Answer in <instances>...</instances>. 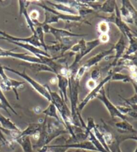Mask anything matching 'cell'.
I'll use <instances>...</instances> for the list:
<instances>
[{"label":"cell","mask_w":137,"mask_h":152,"mask_svg":"<svg viewBox=\"0 0 137 152\" xmlns=\"http://www.w3.org/2000/svg\"><path fill=\"white\" fill-rule=\"evenodd\" d=\"M46 86L51 96L50 103L54 104L57 111L59 112L62 118V122L64 125L65 129L68 131V133H70L71 136H74L75 135V126L73 125L70 109L68 107L67 103L56 92L52 91L48 86L46 85Z\"/></svg>","instance_id":"obj_1"},{"label":"cell","mask_w":137,"mask_h":152,"mask_svg":"<svg viewBox=\"0 0 137 152\" xmlns=\"http://www.w3.org/2000/svg\"><path fill=\"white\" fill-rule=\"evenodd\" d=\"M75 75H71L68 77V86L70 90V103H71V117H72L73 125L77 127L86 128V124L78 111V87L79 81L74 78Z\"/></svg>","instance_id":"obj_2"},{"label":"cell","mask_w":137,"mask_h":152,"mask_svg":"<svg viewBox=\"0 0 137 152\" xmlns=\"http://www.w3.org/2000/svg\"><path fill=\"white\" fill-rule=\"evenodd\" d=\"M113 50H114V48H113L112 46L111 48L108 50L102 51L101 52L97 54L94 56L92 57L91 58H90L89 60H87L86 63L78 70V71L76 72V74L74 77L75 79L80 82L82 77H83L84 73H85L87 70H88L89 69H90L92 66L96 65L100 61H101L104 58H106L107 56H109L110 54L112 53Z\"/></svg>","instance_id":"obj_3"},{"label":"cell","mask_w":137,"mask_h":152,"mask_svg":"<svg viewBox=\"0 0 137 152\" xmlns=\"http://www.w3.org/2000/svg\"><path fill=\"white\" fill-rule=\"evenodd\" d=\"M4 69L7 70H9V71L12 72H14L15 74L20 76V77H21L22 78H24V79L27 81L30 85H31V86H32L34 89H35L37 92H38L39 94H40L42 96H44V97L46 99H47L49 102H51V96L48 92V89L46 88V86L42 85L41 84H39L38 82H37V81H36L35 80H34L32 78L30 77V76L26 74L25 70H23L22 72H21L17 71V70H15L14 69H11V68H8L7 66H4Z\"/></svg>","instance_id":"obj_4"},{"label":"cell","mask_w":137,"mask_h":152,"mask_svg":"<svg viewBox=\"0 0 137 152\" xmlns=\"http://www.w3.org/2000/svg\"><path fill=\"white\" fill-rule=\"evenodd\" d=\"M96 98H98L100 101H101L104 106L106 107L108 111H109V114L112 119H114V118H120V119L122 121H127V116L121 113L118 111L117 106H115L114 104H113L111 102L109 101V99L107 98L106 96V93H105V91L104 88H102L98 95L96 96Z\"/></svg>","instance_id":"obj_5"},{"label":"cell","mask_w":137,"mask_h":152,"mask_svg":"<svg viewBox=\"0 0 137 152\" xmlns=\"http://www.w3.org/2000/svg\"><path fill=\"white\" fill-rule=\"evenodd\" d=\"M112 75V73H111V74H109L106 78H104V79L102 80L101 83H99L98 85H96V87L94 89H93L91 92L84 99V100L78 104V111L79 113H81V111H82V109L86 106V104H88L90 101L91 100H93V99L94 98H96V96L98 95L100 91H101V89L103 88V86L106 83H108L109 81L111 80Z\"/></svg>","instance_id":"obj_6"},{"label":"cell","mask_w":137,"mask_h":152,"mask_svg":"<svg viewBox=\"0 0 137 152\" xmlns=\"http://www.w3.org/2000/svg\"><path fill=\"white\" fill-rule=\"evenodd\" d=\"M42 28L43 29L44 33H50L53 34L55 38L57 40L61 42L63 39L70 38V37H79V36H83L84 34H76L69 32V31L63 30V29H58L50 26L49 24L42 25Z\"/></svg>","instance_id":"obj_7"},{"label":"cell","mask_w":137,"mask_h":152,"mask_svg":"<svg viewBox=\"0 0 137 152\" xmlns=\"http://www.w3.org/2000/svg\"><path fill=\"white\" fill-rule=\"evenodd\" d=\"M126 22L129 23H136V11L129 1H122V7L119 10Z\"/></svg>","instance_id":"obj_8"},{"label":"cell","mask_w":137,"mask_h":152,"mask_svg":"<svg viewBox=\"0 0 137 152\" xmlns=\"http://www.w3.org/2000/svg\"><path fill=\"white\" fill-rule=\"evenodd\" d=\"M136 140V135H115L106 145L110 152H122L120 149V143L127 140Z\"/></svg>","instance_id":"obj_9"},{"label":"cell","mask_w":137,"mask_h":152,"mask_svg":"<svg viewBox=\"0 0 137 152\" xmlns=\"http://www.w3.org/2000/svg\"><path fill=\"white\" fill-rule=\"evenodd\" d=\"M0 39H4V38L0 37ZM4 40H6L8 42H9L15 44V45L20 46V47H21V48L25 49V50H28L29 52H30L31 53L34 54V56L37 58H38L39 56H44L46 57L51 58V56H50V55L47 53V52H45L44 51L42 50L36 48V47L32 45H31V44H29L27 43H23V42H14V41H12L10 40H7V39H4Z\"/></svg>","instance_id":"obj_10"},{"label":"cell","mask_w":137,"mask_h":152,"mask_svg":"<svg viewBox=\"0 0 137 152\" xmlns=\"http://www.w3.org/2000/svg\"><path fill=\"white\" fill-rule=\"evenodd\" d=\"M62 148L68 149H82V150H88L97 151L95 147L93 145L90 141H84L83 142L76 143H70V144H64V145H58Z\"/></svg>","instance_id":"obj_11"},{"label":"cell","mask_w":137,"mask_h":152,"mask_svg":"<svg viewBox=\"0 0 137 152\" xmlns=\"http://www.w3.org/2000/svg\"><path fill=\"white\" fill-rule=\"evenodd\" d=\"M57 79L58 84V87L61 94V97L64 100L66 103H67L68 101V96H67V88L68 86V78L64 77V76L58 74Z\"/></svg>","instance_id":"obj_12"},{"label":"cell","mask_w":137,"mask_h":152,"mask_svg":"<svg viewBox=\"0 0 137 152\" xmlns=\"http://www.w3.org/2000/svg\"><path fill=\"white\" fill-rule=\"evenodd\" d=\"M114 50H116V55H115V59L114 62H112V65H116L117 63V62L119 60L121 56H123L124 52H125L126 50V42H125V39L124 36L122 35L120 36L119 40H118V42L113 46Z\"/></svg>","instance_id":"obj_13"},{"label":"cell","mask_w":137,"mask_h":152,"mask_svg":"<svg viewBox=\"0 0 137 152\" xmlns=\"http://www.w3.org/2000/svg\"><path fill=\"white\" fill-rule=\"evenodd\" d=\"M114 126L117 129V132L121 133H125L126 132L132 133L134 134H136V130L134 129L128 121H121L120 122H117L114 124Z\"/></svg>","instance_id":"obj_14"},{"label":"cell","mask_w":137,"mask_h":152,"mask_svg":"<svg viewBox=\"0 0 137 152\" xmlns=\"http://www.w3.org/2000/svg\"><path fill=\"white\" fill-rule=\"evenodd\" d=\"M42 126V124H34H34H30L25 130L22 131L20 132L17 137H23V136H28V137L33 136L40 132Z\"/></svg>","instance_id":"obj_15"},{"label":"cell","mask_w":137,"mask_h":152,"mask_svg":"<svg viewBox=\"0 0 137 152\" xmlns=\"http://www.w3.org/2000/svg\"><path fill=\"white\" fill-rule=\"evenodd\" d=\"M14 141L20 144V146L22 147L23 152H35L31 142L30 137L23 136V137H17L14 140Z\"/></svg>","instance_id":"obj_16"},{"label":"cell","mask_w":137,"mask_h":152,"mask_svg":"<svg viewBox=\"0 0 137 152\" xmlns=\"http://www.w3.org/2000/svg\"><path fill=\"white\" fill-rule=\"evenodd\" d=\"M20 65H23V66L28 67V69L32 70V71L35 72H39L42 71H47V72H54L50 68H49L46 65L43 64H39V63H30V62H22L20 63Z\"/></svg>","instance_id":"obj_17"},{"label":"cell","mask_w":137,"mask_h":152,"mask_svg":"<svg viewBox=\"0 0 137 152\" xmlns=\"http://www.w3.org/2000/svg\"><path fill=\"white\" fill-rule=\"evenodd\" d=\"M46 2H48V3L50 5H51L52 6L54 7V8L56 9V10H58V11L62 13H66L67 15H77V14H78L77 10L73 8V7H71L67 6V5H66L64 4H53L48 1H47Z\"/></svg>","instance_id":"obj_18"},{"label":"cell","mask_w":137,"mask_h":152,"mask_svg":"<svg viewBox=\"0 0 137 152\" xmlns=\"http://www.w3.org/2000/svg\"><path fill=\"white\" fill-rule=\"evenodd\" d=\"M0 125L4 129L11 132H21L20 128H18L11 120L4 117L1 113H0Z\"/></svg>","instance_id":"obj_19"},{"label":"cell","mask_w":137,"mask_h":152,"mask_svg":"<svg viewBox=\"0 0 137 152\" xmlns=\"http://www.w3.org/2000/svg\"><path fill=\"white\" fill-rule=\"evenodd\" d=\"M42 113L46 115V117L54 118V119L56 120L57 122H59V123H61V124H62V121L60 120V119L58 117V115L57 109L56 108V107L54 106V104L53 103H51L46 109H44V111H42Z\"/></svg>","instance_id":"obj_20"},{"label":"cell","mask_w":137,"mask_h":152,"mask_svg":"<svg viewBox=\"0 0 137 152\" xmlns=\"http://www.w3.org/2000/svg\"><path fill=\"white\" fill-rule=\"evenodd\" d=\"M117 5L115 1H106L104 3L100 4L99 10L105 13H113L115 11V6Z\"/></svg>","instance_id":"obj_21"},{"label":"cell","mask_w":137,"mask_h":152,"mask_svg":"<svg viewBox=\"0 0 137 152\" xmlns=\"http://www.w3.org/2000/svg\"><path fill=\"white\" fill-rule=\"evenodd\" d=\"M0 103H1L2 104V105L5 107V109H6L7 113H8L9 115V112L8 111V109L11 110V111L15 115H17V112L15 111L14 109L13 108V107L11 106V104H10V103H9V101L7 100L6 97L4 95V93H3V92H2L1 88H0Z\"/></svg>","instance_id":"obj_22"},{"label":"cell","mask_w":137,"mask_h":152,"mask_svg":"<svg viewBox=\"0 0 137 152\" xmlns=\"http://www.w3.org/2000/svg\"><path fill=\"white\" fill-rule=\"evenodd\" d=\"M36 34L38 36V38L39 39V42L41 43V44L42 45V46L44 47L45 50H47V45H46V44H45V42H44V31H43V29H42V26H38L36 29H35V32Z\"/></svg>","instance_id":"obj_23"},{"label":"cell","mask_w":137,"mask_h":152,"mask_svg":"<svg viewBox=\"0 0 137 152\" xmlns=\"http://www.w3.org/2000/svg\"><path fill=\"white\" fill-rule=\"evenodd\" d=\"M121 80L124 82H133V80L128 75H122L120 73H114L112 75L111 80Z\"/></svg>","instance_id":"obj_24"},{"label":"cell","mask_w":137,"mask_h":152,"mask_svg":"<svg viewBox=\"0 0 137 152\" xmlns=\"http://www.w3.org/2000/svg\"><path fill=\"white\" fill-rule=\"evenodd\" d=\"M110 29V26L109 23L106 21H102L101 22H100L98 25V32L99 34H106L109 32Z\"/></svg>","instance_id":"obj_25"},{"label":"cell","mask_w":137,"mask_h":152,"mask_svg":"<svg viewBox=\"0 0 137 152\" xmlns=\"http://www.w3.org/2000/svg\"><path fill=\"white\" fill-rule=\"evenodd\" d=\"M100 76H101V71H100V70L98 69H95L91 72L90 79L97 81V80H98V78L100 77Z\"/></svg>","instance_id":"obj_26"},{"label":"cell","mask_w":137,"mask_h":152,"mask_svg":"<svg viewBox=\"0 0 137 152\" xmlns=\"http://www.w3.org/2000/svg\"><path fill=\"white\" fill-rule=\"evenodd\" d=\"M29 16H30V18L31 20L34 22V20H37L39 18V13L38 11L36 10H33L30 12V14H29Z\"/></svg>","instance_id":"obj_27"},{"label":"cell","mask_w":137,"mask_h":152,"mask_svg":"<svg viewBox=\"0 0 137 152\" xmlns=\"http://www.w3.org/2000/svg\"><path fill=\"white\" fill-rule=\"evenodd\" d=\"M86 86L88 88L93 90V89H94L96 86V81L94 80L93 79H90L88 82H87Z\"/></svg>","instance_id":"obj_28"},{"label":"cell","mask_w":137,"mask_h":152,"mask_svg":"<svg viewBox=\"0 0 137 152\" xmlns=\"http://www.w3.org/2000/svg\"><path fill=\"white\" fill-rule=\"evenodd\" d=\"M99 40L101 41V43H106L109 40V36L108 35V34H102L100 36Z\"/></svg>","instance_id":"obj_29"},{"label":"cell","mask_w":137,"mask_h":152,"mask_svg":"<svg viewBox=\"0 0 137 152\" xmlns=\"http://www.w3.org/2000/svg\"><path fill=\"white\" fill-rule=\"evenodd\" d=\"M6 34H7V33H6V32H4V31H1V30H0V35L3 36L4 38L5 37V36L6 35Z\"/></svg>","instance_id":"obj_30"},{"label":"cell","mask_w":137,"mask_h":152,"mask_svg":"<svg viewBox=\"0 0 137 152\" xmlns=\"http://www.w3.org/2000/svg\"><path fill=\"white\" fill-rule=\"evenodd\" d=\"M136 150H137V149H136V148L135 149H134V152H136Z\"/></svg>","instance_id":"obj_31"},{"label":"cell","mask_w":137,"mask_h":152,"mask_svg":"<svg viewBox=\"0 0 137 152\" xmlns=\"http://www.w3.org/2000/svg\"><path fill=\"white\" fill-rule=\"evenodd\" d=\"M0 152H1V151H0Z\"/></svg>","instance_id":"obj_32"},{"label":"cell","mask_w":137,"mask_h":152,"mask_svg":"<svg viewBox=\"0 0 137 152\" xmlns=\"http://www.w3.org/2000/svg\"><path fill=\"white\" fill-rule=\"evenodd\" d=\"M76 152H78V151H76Z\"/></svg>","instance_id":"obj_33"},{"label":"cell","mask_w":137,"mask_h":152,"mask_svg":"<svg viewBox=\"0 0 137 152\" xmlns=\"http://www.w3.org/2000/svg\"><path fill=\"white\" fill-rule=\"evenodd\" d=\"M84 152H85V151H84Z\"/></svg>","instance_id":"obj_34"}]
</instances>
